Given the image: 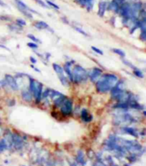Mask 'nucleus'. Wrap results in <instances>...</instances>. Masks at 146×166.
Segmentation results:
<instances>
[{
  "mask_svg": "<svg viewBox=\"0 0 146 166\" xmlns=\"http://www.w3.org/2000/svg\"><path fill=\"white\" fill-rule=\"evenodd\" d=\"M118 81V77L114 74H105L101 76L96 82L97 91L101 93H105L110 91Z\"/></svg>",
  "mask_w": 146,
  "mask_h": 166,
  "instance_id": "obj_1",
  "label": "nucleus"
},
{
  "mask_svg": "<svg viewBox=\"0 0 146 166\" xmlns=\"http://www.w3.org/2000/svg\"><path fill=\"white\" fill-rule=\"evenodd\" d=\"M88 75L87 71L80 65H75L72 69V82L80 83L87 80Z\"/></svg>",
  "mask_w": 146,
  "mask_h": 166,
  "instance_id": "obj_2",
  "label": "nucleus"
},
{
  "mask_svg": "<svg viewBox=\"0 0 146 166\" xmlns=\"http://www.w3.org/2000/svg\"><path fill=\"white\" fill-rule=\"evenodd\" d=\"M73 110V104L72 101L70 99L67 98L64 102L62 103L61 106H60V111L62 113L63 116H68L70 115Z\"/></svg>",
  "mask_w": 146,
  "mask_h": 166,
  "instance_id": "obj_3",
  "label": "nucleus"
},
{
  "mask_svg": "<svg viewBox=\"0 0 146 166\" xmlns=\"http://www.w3.org/2000/svg\"><path fill=\"white\" fill-rule=\"evenodd\" d=\"M5 80L7 83V86L10 87L13 91H16L19 89V85L16 81V79H15L14 76L11 75H6L5 76Z\"/></svg>",
  "mask_w": 146,
  "mask_h": 166,
  "instance_id": "obj_4",
  "label": "nucleus"
},
{
  "mask_svg": "<svg viewBox=\"0 0 146 166\" xmlns=\"http://www.w3.org/2000/svg\"><path fill=\"white\" fill-rule=\"evenodd\" d=\"M102 70L101 68H98V67H94L92 70L91 73L88 75V77L91 80V82L93 83H96L98 79L102 76Z\"/></svg>",
  "mask_w": 146,
  "mask_h": 166,
  "instance_id": "obj_5",
  "label": "nucleus"
},
{
  "mask_svg": "<svg viewBox=\"0 0 146 166\" xmlns=\"http://www.w3.org/2000/svg\"><path fill=\"white\" fill-rule=\"evenodd\" d=\"M73 62H67L65 63L64 67H62L63 68V71H64V73L67 74V76L68 77V79L70 80L71 82H72V66Z\"/></svg>",
  "mask_w": 146,
  "mask_h": 166,
  "instance_id": "obj_6",
  "label": "nucleus"
},
{
  "mask_svg": "<svg viewBox=\"0 0 146 166\" xmlns=\"http://www.w3.org/2000/svg\"><path fill=\"white\" fill-rule=\"evenodd\" d=\"M12 145H14L15 148H16V149H20L22 148L23 139L17 134H12Z\"/></svg>",
  "mask_w": 146,
  "mask_h": 166,
  "instance_id": "obj_7",
  "label": "nucleus"
},
{
  "mask_svg": "<svg viewBox=\"0 0 146 166\" xmlns=\"http://www.w3.org/2000/svg\"><path fill=\"white\" fill-rule=\"evenodd\" d=\"M78 4L86 7L88 11H91L93 7V0H76Z\"/></svg>",
  "mask_w": 146,
  "mask_h": 166,
  "instance_id": "obj_8",
  "label": "nucleus"
},
{
  "mask_svg": "<svg viewBox=\"0 0 146 166\" xmlns=\"http://www.w3.org/2000/svg\"><path fill=\"white\" fill-rule=\"evenodd\" d=\"M107 6H108V3H106L105 1H102L99 3L98 5V15L99 16H104V14L106 12V9H107Z\"/></svg>",
  "mask_w": 146,
  "mask_h": 166,
  "instance_id": "obj_9",
  "label": "nucleus"
},
{
  "mask_svg": "<svg viewBox=\"0 0 146 166\" xmlns=\"http://www.w3.org/2000/svg\"><path fill=\"white\" fill-rule=\"evenodd\" d=\"M81 118L83 119L84 123H90L92 120H93V116L88 112V110L86 109H84L81 111Z\"/></svg>",
  "mask_w": 146,
  "mask_h": 166,
  "instance_id": "obj_10",
  "label": "nucleus"
},
{
  "mask_svg": "<svg viewBox=\"0 0 146 166\" xmlns=\"http://www.w3.org/2000/svg\"><path fill=\"white\" fill-rule=\"evenodd\" d=\"M21 97L23 100H25L26 102H32V101H33V94L31 93L30 91L24 90L21 92Z\"/></svg>",
  "mask_w": 146,
  "mask_h": 166,
  "instance_id": "obj_11",
  "label": "nucleus"
},
{
  "mask_svg": "<svg viewBox=\"0 0 146 166\" xmlns=\"http://www.w3.org/2000/svg\"><path fill=\"white\" fill-rule=\"evenodd\" d=\"M34 27L39 30H44V29H48L50 27L48 25L47 23L45 21H36L34 23Z\"/></svg>",
  "mask_w": 146,
  "mask_h": 166,
  "instance_id": "obj_12",
  "label": "nucleus"
},
{
  "mask_svg": "<svg viewBox=\"0 0 146 166\" xmlns=\"http://www.w3.org/2000/svg\"><path fill=\"white\" fill-rule=\"evenodd\" d=\"M42 88H43V84L41 83H39V86H38V89H37V92H36V97H35V100H36V102L38 104L40 103L41 101V93H42Z\"/></svg>",
  "mask_w": 146,
  "mask_h": 166,
  "instance_id": "obj_13",
  "label": "nucleus"
},
{
  "mask_svg": "<svg viewBox=\"0 0 146 166\" xmlns=\"http://www.w3.org/2000/svg\"><path fill=\"white\" fill-rule=\"evenodd\" d=\"M107 8H108L109 10L114 11V12H118L119 8V4H118L117 2H115L114 0H113L112 2H110V4H108Z\"/></svg>",
  "mask_w": 146,
  "mask_h": 166,
  "instance_id": "obj_14",
  "label": "nucleus"
},
{
  "mask_svg": "<svg viewBox=\"0 0 146 166\" xmlns=\"http://www.w3.org/2000/svg\"><path fill=\"white\" fill-rule=\"evenodd\" d=\"M123 130H124L125 133L128 134H130V135H132V136H134V137H137V136H138V135H137V131H136L135 128L126 126V127H124V128H123Z\"/></svg>",
  "mask_w": 146,
  "mask_h": 166,
  "instance_id": "obj_15",
  "label": "nucleus"
},
{
  "mask_svg": "<svg viewBox=\"0 0 146 166\" xmlns=\"http://www.w3.org/2000/svg\"><path fill=\"white\" fill-rule=\"evenodd\" d=\"M67 98V97H66L65 95L62 94L61 96L58 97V98H56L55 100V102H54V103H55V106H57V107H60L61 105L64 102V101H65Z\"/></svg>",
  "mask_w": 146,
  "mask_h": 166,
  "instance_id": "obj_16",
  "label": "nucleus"
},
{
  "mask_svg": "<svg viewBox=\"0 0 146 166\" xmlns=\"http://www.w3.org/2000/svg\"><path fill=\"white\" fill-rule=\"evenodd\" d=\"M53 68L55 70V71L57 73L58 76H62L64 75V71H63V68H62L61 66H59L57 63H53Z\"/></svg>",
  "mask_w": 146,
  "mask_h": 166,
  "instance_id": "obj_17",
  "label": "nucleus"
},
{
  "mask_svg": "<svg viewBox=\"0 0 146 166\" xmlns=\"http://www.w3.org/2000/svg\"><path fill=\"white\" fill-rule=\"evenodd\" d=\"M58 79L60 80V82L62 83L63 86L65 87H68L69 86V81L67 80V76L65 75H62V76H58Z\"/></svg>",
  "mask_w": 146,
  "mask_h": 166,
  "instance_id": "obj_18",
  "label": "nucleus"
},
{
  "mask_svg": "<svg viewBox=\"0 0 146 166\" xmlns=\"http://www.w3.org/2000/svg\"><path fill=\"white\" fill-rule=\"evenodd\" d=\"M7 148H7V142L5 141V139H0V152H4L6 149H7Z\"/></svg>",
  "mask_w": 146,
  "mask_h": 166,
  "instance_id": "obj_19",
  "label": "nucleus"
},
{
  "mask_svg": "<svg viewBox=\"0 0 146 166\" xmlns=\"http://www.w3.org/2000/svg\"><path fill=\"white\" fill-rule=\"evenodd\" d=\"M114 108L127 109L129 108V105H128V103H118L116 105L114 106Z\"/></svg>",
  "mask_w": 146,
  "mask_h": 166,
  "instance_id": "obj_20",
  "label": "nucleus"
},
{
  "mask_svg": "<svg viewBox=\"0 0 146 166\" xmlns=\"http://www.w3.org/2000/svg\"><path fill=\"white\" fill-rule=\"evenodd\" d=\"M112 51H113L114 54H118V55H119V57H122V58H124L125 56H126V54H125V52L124 50H122L120 49H112Z\"/></svg>",
  "mask_w": 146,
  "mask_h": 166,
  "instance_id": "obj_21",
  "label": "nucleus"
},
{
  "mask_svg": "<svg viewBox=\"0 0 146 166\" xmlns=\"http://www.w3.org/2000/svg\"><path fill=\"white\" fill-rule=\"evenodd\" d=\"M133 73H134V75H135L136 77L144 78V74H143L142 71H141L140 70H139L138 68H136V67H135V69H133Z\"/></svg>",
  "mask_w": 146,
  "mask_h": 166,
  "instance_id": "obj_22",
  "label": "nucleus"
},
{
  "mask_svg": "<svg viewBox=\"0 0 146 166\" xmlns=\"http://www.w3.org/2000/svg\"><path fill=\"white\" fill-rule=\"evenodd\" d=\"M77 161L80 163H83L84 165V154L81 151L78 152V155H77Z\"/></svg>",
  "mask_w": 146,
  "mask_h": 166,
  "instance_id": "obj_23",
  "label": "nucleus"
},
{
  "mask_svg": "<svg viewBox=\"0 0 146 166\" xmlns=\"http://www.w3.org/2000/svg\"><path fill=\"white\" fill-rule=\"evenodd\" d=\"M15 23H16V25L20 27H23V26H25L26 25V21L25 20H23V19H17L16 20H15Z\"/></svg>",
  "mask_w": 146,
  "mask_h": 166,
  "instance_id": "obj_24",
  "label": "nucleus"
},
{
  "mask_svg": "<svg viewBox=\"0 0 146 166\" xmlns=\"http://www.w3.org/2000/svg\"><path fill=\"white\" fill-rule=\"evenodd\" d=\"M28 37H29V39H31V40L33 41V42H35V43H40L41 41L38 39V38H36V36H34V35H33V34H28Z\"/></svg>",
  "mask_w": 146,
  "mask_h": 166,
  "instance_id": "obj_25",
  "label": "nucleus"
},
{
  "mask_svg": "<svg viewBox=\"0 0 146 166\" xmlns=\"http://www.w3.org/2000/svg\"><path fill=\"white\" fill-rule=\"evenodd\" d=\"M46 4H47L48 6L53 7V8H55V9H57V10L59 9V7H58V5H57V4H55V3H53V2H51V0H46Z\"/></svg>",
  "mask_w": 146,
  "mask_h": 166,
  "instance_id": "obj_26",
  "label": "nucleus"
},
{
  "mask_svg": "<svg viewBox=\"0 0 146 166\" xmlns=\"http://www.w3.org/2000/svg\"><path fill=\"white\" fill-rule=\"evenodd\" d=\"M27 46L29 47V48H31V49H33V50H36L38 48V46H37V44L35 43V42H29V43H27Z\"/></svg>",
  "mask_w": 146,
  "mask_h": 166,
  "instance_id": "obj_27",
  "label": "nucleus"
},
{
  "mask_svg": "<svg viewBox=\"0 0 146 166\" xmlns=\"http://www.w3.org/2000/svg\"><path fill=\"white\" fill-rule=\"evenodd\" d=\"M91 49H92V50H93L94 51V52H96L97 54H100V55H103V54H104V53H103V51H102V50H100V49H98V48H97V47L92 46Z\"/></svg>",
  "mask_w": 146,
  "mask_h": 166,
  "instance_id": "obj_28",
  "label": "nucleus"
},
{
  "mask_svg": "<svg viewBox=\"0 0 146 166\" xmlns=\"http://www.w3.org/2000/svg\"><path fill=\"white\" fill-rule=\"evenodd\" d=\"M123 62H124L125 65H127L128 67H131V69H135V67L132 63H131L130 62H128V60H125V59H123Z\"/></svg>",
  "mask_w": 146,
  "mask_h": 166,
  "instance_id": "obj_29",
  "label": "nucleus"
},
{
  "mask_svg": "<svg viewBox=\"0 0 146 166\" xmlns=\"http://www.w3.org/2000/svg\"><path fill=\"white\" fill-rule=\"evenodd\" d=\"M74 29H76V30H77V32H78V33H81L82 35H84V36H88L87 33H85V32H84V30H83V29H80V28H79V27H74Z\"/></svg>",
  "mask_w": 146,
  "mask_h": 166,
  "instance_id": "obj_30",
  "label": "nucleus"
},
{
  "mask_svg": "<svg viewBox=\"0 0 146 166\" xmlns=\"http://www.w3.org/2000/svg\"><path fill=\"white\" fill-rule=\"evenodd\" d=\"M35 2H36V3L39 4V5H41V7H45V8H49V6L45 4V2H43L42 0H35Z\"/></svg>",
  "mask_w": 146,
  "mask_h": 166,
  "instance_id": "obj_31",
  "label": "nucleus"
},
{
  "mask_svg": "<svg viewBox=\"0 0 146 166\" xmlns=\"http://www.w3.org/2000/svg\"><path fill=\"white\" fill-rule=\"evenodd\" d=\"M140 38L142 39V41H145L146 32H141V33H140Z\"/></svg>",
  "mask_w": 146,
  "mask_h": 166,
  "instance_id": "obj_32",
  "label": "nucleus"
},
{
  "mask_svg": "<svg viewBox=\"0 0 146 166\" xmlns=\"http://www.w3.org/2000/svg\"><path fill=\"white\" fill-rule=\"evenodd\" d=\"M0 20H10V17L5 16V15H1L0 16Z\"/></svg>",
  "mask_w": 146,
  "mask_h": 166,
  "instance_id": "obj_33",
  "label": "nucleus"
},
{
  "mask_svg": "<svg viewBox=\"0 0 146 166\" xmlns=\"http://www.w3.org/2000/svg\"><path fill=\"white\" fill-rule=\"evenodd\" d=\"M29 60H30V62H31L33 64H36V59L35 58H33V56H31V57L29 58Z\"/></svg>",
  "mask_w": 146,
  "mask_h": 166,
  "instance_id": "obj_34",
  "label": "nucleus"
},
{
  "mask_svg": "<svg viewBox=\"0 0 146 166\" xmlns=\"http://www.w3.org/2000/svg\"><path fill=\"white\" fill-rule=\"evenodd\" d=\"M0 6H1V7H7V4H5L4 2H3L2 0H0Z\"/></svg>",
  "mask_w": 146,
  "mask_h": 166,
  "instance_id": "obj_35",
  "label": "nucleus"
},
{
  "mask_svg": "<svg viewBox=\"0 0 146 166\" xmlns=\"http://www.w3.org/2000/svg\"><path fill=\"white\" fill-rule=\"evenodd\" d=\"M114 1L117 2V3L119 4V5H121L122 4H124V2H125V0H114Z\"/></svg>",
  "mask_w": 146,
  "mask_h": 166,
  "instance_id": "obj_36",
  "label": "nucleus"
},
{
  "mask_svg": "<svg viewBox=\"0 0 146 166\" xmlns=\"http://www.w3.org/2000/svg\"><path fill=\"white\" fill-rule=\"evenodd\" d=\"M128 159L130 160H131V161H135V156L134 155H131V156H130V157H129V158H128Z\"/></svg>",
  "mask_w": 146,
  "mask_h": 166,
  "instance_id": "obj_37",
  "label": "nucleus"
},
{
  "mask_svg": "<svg viewBox=\"0 0 146 166\" xmlns=\"http://www.w3.org/2000/svg\"><path fill=\"white\" fill-rule=\"evenodd\" d=\"M0 47H1V48H4V49H6V50H10V49H9V48H7V46H4V45H0Z\"/></svg>",
  "mask_w": 146,
  "mask_h": 166,
  "instance_id": "obj_38",
  "label": "nucleus"
},
{
  "mask_svg": "<svg viewBox=\"0 0 146 166\" xmlns=\"http://www.w3.org/2000/svg\"><path fill=\"white\" fill-rule=\"evenodd\" d=\"M32 67H33V66H32ZM33 68H34V70H35V71H37V72H41V71H40V70H39V69L36 68V67H33Z\"/></svg>",
  "mask_w": 146,
  "mask_h": 166,
  "instance_id": "obj_39",
  "label": "nucleus"
},
{
  "mask_svg": "<svg viewBox=\"0 0 146 166\" xmlns=\"http://www.w3.org/2000/svg\"><path fill=\"white\" fill-rule=\"evenodd\" d=\"M0 126H1V119H0Z\"/></svg>",
  "mask_w": 146,
  "mask_h": 166,
  "instance_id": "obj_40",
  "label": "nucleus"
},
{
  "mask_svg": "<svg viewBox=\"0 0 146 166\" xmlns=\"http://www.w3.org/2000/svg\"><path fill=\"white\" fill-rule=\"evenodd\" d=\"M0 89H1V86H0Z\"/></svg>",
  "mask_w": 146,
  "mask_h": 166,
  "instance_id": "obj_41",
  "label": "nucleus"
}]
</instances>
